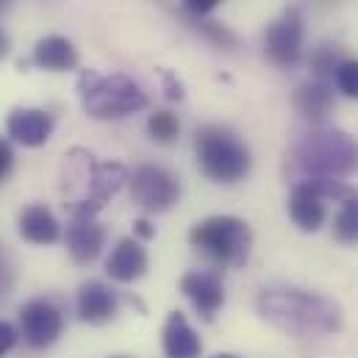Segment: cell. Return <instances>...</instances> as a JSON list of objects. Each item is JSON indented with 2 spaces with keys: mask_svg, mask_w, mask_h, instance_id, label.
<instances>
[{
  "mask_svg": "<svg viewBox=\"0 0 358 358\" xmlns=\"http://www.w3.org/2000/svg\"><path fill=\"white\" fill-rule=\"evenodd\" d=\"M262 317L294 336L334 334L342 328V311L334 300L306 289H264L259 297Z\"/></svg>",
  "mask_w": 358,
  "mask_h": 358,
  "instance_id": "1",
  "label": "cell"
},
{
  "mask_svg": "<svg viewBox=\"0 0 358 358\" xmlns=\"http://www.w3.org/2000/svg\"><path fill=\"white\" fill-rule=\"evenodd\" d=\"M294 159L311 178L339 180L358 170V142L345 131L320 128L300 139Z\"/></svg>",
  "mask_w": 358,
  "mask_h": 358,
  "instance_id": "2",
  "label": "cell"
},
{
  "mask_svg": "<svg viewBox=\"0 0 358 358\" xmlns=\"http://www.w3.org/2000/svg\"><path fill=\"white\" fill-rule=\"evenodd\" d=\"M194 156L203 176L217 183H236L250 173V148L225 125H203L194 134Z\"/></svg>",
  "mask_w": 358,
  "mask_h": 358,
  "instance_id": "3",
  "label": "cell"
},
{
  "mask_svg": "<svg viewBox=\"0 0 358 358\" xmlns=\"http://www.w3.org/2000/svg\"><path fill=\"white\" fill-rule=\"evenodd\" d=\"M78 94L84 111L94 120H122L148 106L145 90L122 73L97 76L92 70H84L78 78Z\"/></svg>",
  "mask_w": 358,
  "mask_h": 358,
  "instance_id": "4",
  "label": "cell"
},
{
  "mask_svg": "<svg viewBox=\"0 0 358 358\" xmlns=\"http://www.w3.org/2000/svg\"><path fill=\"white\" fill-rule=\"evenodd\" d=\"M192 248H197L208 262L220 267H242L250 256L253 234L250 225L231 214H217L197 222L189 234Z\"/></svg>",
  "mask_w": 358,
  "mask_h": 358,
  "instance_id": "5",
  "label": "cell"
},
{
  "mask_svg": "<svg viewBox=\"0 0 358 358\" xmlns=\"http://www.w3.org/2000/svg\"><path fill=\"white\" fill-rule=\"evenodd\" d=\"M353 186H345L342 180L331 178H306L292 186L289 194V217L292 222L306 231L317 234L328 220V200H342Z\"/></svg>",
  "mask_w": 358,
  "mask_h": 358,
  "instance_id": "6",
  "label": "cell"
},
{
  "mask_svg": "<svg viewBox=\"0 0 358 358\" xmlns=\"http://www.w3.org/2000/svg\"><path fill=\"white\" fill-rule=\"evenodd\" d=\"M17 320H20V336L31 350H48L64 334V311L53 297L28 300L20 308Z\"/></svg>",
  "mask_w": 358,
  "mask_h": 358,
  "instance_id": "7",
  "label": "cell"
},
{
  "mask_svg": "<svg viewBox=\"0 0 358 358\" xmlns=\"http://www.w3.org/2000/svg\"><path fill=\"white\" fill-rule=\"evenodd\" d=\"M128 180H131L134 203L142 206L150 214H164L180 200L178 180H176V176H170L164 167L142 164V167L134 170V176H128Z\"/></svg>",
  "mask_w": 358,
  "mask_h": 358,
  "instance_id": "8",
  "label": "cell"
},
{
  "mask_svg": "<svg viewBox=\"0 0 358 358\" xmlns=\"http://www.w3.org/2000/svg\"><path fill=\"white\" fill-rule=\"evenodd\" d=\"M264 53L275 67H294L303 56V20L294 8L283 11L278 20H272L264 34Z\"/></svg>",
  "mask_w": 358,
  "mask_h": 358,
  "instance_id": "9",
  "label": "cell"
},
{
  "mask_svg": "<svg viewBox=\"0 0 358 358\" xmlns=\"http://www.w3.org/2000/svg\"><path fill=\"white\" fill-rule=\"evenodd\" d=\"M180 292L203 320H214V314L225 303V283L217 272H206V269L186 272L180 278Z\"/></svg>",
  "mask_w": 358,
  "mask_h": 358,
  "instance_id": "10",
  "label": "cell"
},
{
  "mask_svg": "<svg viewBox=\"0 0 358 358\" xmlns=\"http://www.w3.org/2000/svg\"><path fill=\"white\" fill-rule=\"evenodd\" d=\"M56 120L45 108H14L6 120L8 136L22 148H42L53 136Z\"/></svg>",
  "mask_w": 358,
  "mask_h": 358,
  "instance_id": "11",
  "label": "cell"
},
{
  "mask_svg": "<svg viewBox=\"0 0 358 358\" xmlns=\"http://www.w3.org/2000/svg\"><path fill=\"white\" fill-rule=\"evenodd\" d=\"M64 242L76 264H92L100 259L106 248V228L94 217H73V222L67 225Z\"/></svg>",
  "mask_w": 358,
  "mask_h": 358,
  "instance_id": "12",
  "label": "cell"
},
{
  "mask_svg": "<svg viewBox=\"0 0 358 358\" xmlns=\"http://www.w3.org/2000/svg\"><path fill=\"white\" fill-rule=\"evenodd\" d=\"M120 311L117 292L103 280H84L78 286V317L90 325H103Z\"/></svg>",
  "mask_w": 358,
  "mask_h": 358,
  "instance_id": "13",
  "label": "cell"
},
{
  "mask_svg": "<svg viewBox=\"0 0 358 358\" xmlns=\"http://www.w3.org/2000/svg\"><path fill=\"white\" fill-rule=\"evenodd\" d=\"M150 267L148 250L139 245V239L125 236L117 242V248L111 250V256L106 259V275L117 283H134L139 280Z\"/></svg>",
  "mask_w": 358,
  "mask_h": 358,
  "instance_id": "14",
  "label": "cell"
},
{
  "mask_svg": "<svg viewBox=\"0 0 358 358\" xmlns=\"http://www.w3.org/2000/svg\"><path fill=\"white\" fill-rule=\"evenodd\" d=\"M17 231L25 242L31 245H53L62 239V222L56 220V214L42 206V203H31L20 211L17 217Z\"/></svg>",
  "mask_w": 358,
  "mask_h": 358,
  "instance_id": "15",
  "label": "cell"
},
{
  "mask_svg": "<svg viewBox=\"0 0 358 358\" xmlns=\"http://www.w3.org/2000/svg\"><path fill=\"white\" fill-rule=\"evenodd\" d=\"M162 348L167 358H200L203 353V342L197 331L180 311H173L167 317L164 331H162Z\"/></svg>",
  "mask_w": 358,
  "mask_h": 358,
  "instance_id": "16",
  "label": "cell"
},
{
  "mask_svg": "<svg viewBox=\"0 0 358 358\" xmlns=\"http://www.w3.org/2000/svg\"><path fill=\"white\" fill-rule=\"evenodd\" d=\"M31 62L39 70H48V73H67V70L78 67V50L67 36L53 34V36H42L34 45Z\"/></svg>",
  "mask_w": 358,
  "mask_h": 358,
  "instance_id": "17",
  "label": "cell"
},
{
  "mask_svg": "<svg viewBox=\"0 0 358 358\" xmlns=\"http://www.w3.org/2000/svg\"><path fill=\"white\" fill-rule=\"evenodd\" d=\"M292 103H294L297 114L306 117V120H311V122H325V120L331 117L334 106H336L331 87H328L325 81H320V78L300 84V87L294 90Z\"/></svg>",
  "mask_w": 358,
  "mask_h": 358,
  "instance_id": "18",
  "label": "cell"
},
{
  "mask_svg": "<svg viewBox=\"0 0 358 358\" xmlns=\"http://www.w3.org/2000/svg\"><path fill=\"white\" fill-rule=\"evenodd\" d=\"M334 239L342 245H358V192L350 189L339 200V211L334 217Z\"/></svg>",
  "mask_w": 358,
  "mask_h": 358,
  "instance_id": "19",
  "label": "cell"
},
{
  "mask_svg": "<svg viewBox=\"0 0 358 358\" xmlns=\"http://www.w3.org/2000/svg\"><path fill=\"white\" fill-rule=\"evenodd\" d=\"M148 134L159 145H173L180 134V120L173 111H156L148 120Z\"/></svg>",
  "mask_w": 358,
  "mask_h": 358,
  "instance_id": "20",
  "label": "cell"
},
{
  "mask_svg": "<svg viewBox=\"0 0 358 358\" xmlns=\"http://www.w3.org/2000/svg\"><path fill=\"white\" fill-rule=\"evenodd\" d=\"M339 64H342V59H339L336 45H322V48H317V50L311 53V70H314V76H317L320 81H322L325 76H334Z\"/></svg>",
  "mask_w": 358,
  "mask_h": 358,
  "instance_id": "21",
  "label": "cell"
},
{
  "mask_svg": "<svg viewBox=\"0 0 358 358\" xmlns=\"http://www.w3.org/2000/svg\"><path fill=\"white\" fill-rule=\"evenodd\" d=\"M334 78H336V87H339L342 94L358 100V59H342V64L336 67Z\"/></svg>",
  "mask_w": 358,
  "mask_h": 358,
  "instance_id": "22",
  "label": "cell"
},
{
  "mask_svg": "<svg viewBox=\"0 0 358 358\" xmlns=\"http://www.w3.org/2000/svg\"><path fill=\"white\" fill-rule=\"evenodd\" d=\"M17 339H20V331H17L11 322L0 320V358L8 356V353L17 348Z\"/></svg>",
  "mask_w": 358,
  "mask_h": 358,
  "instance_id": "23",
  "label": "cell"
},
{
  "mask_svg": "<svg viewBox=\"0 0 358 358\" xmlns=\"http://www.w3.org/2000/svg\"><path fill=\"white\" fill-rule=\"evenodd\" d=\"M11 170H14V150H11V145L0 136V183L8 178Z\"/></svg>",
  "mask_w": 358,
  "mask_h": 358,
  "instance_id": "24",
  "label": "cell"
},
{
  "mask_svg": "<svg viewBox=\"0 0 358 358\" xmlns=\"http://www.w3.org/2000/svg\"><path fill=\"white\" fill-rule=\"evenodd\" d=\"M180 3H183V8H186V11H192V14L203 17V14H211L222 0H180Z\"/></svg>",
  "mask_w": 358,
  "mask_h": 358,
  "instance_id": "25",
  "label": "cell"
},
{
  "mask_svg": "<svg viewBox=\"0 0 358 358\" xmlns=\"http://www.w3.org/2000/svg\"><path fill=\"white\" fill-rule=\"evenodd\" d=\"M164 84H167V97L170 100H180L183 97V87H180V81H176L173 73H164Z\"/></svg>",
  "mask_w": 358,
  "mask_h": 358,
  "instance_id": "26",
  "label": "cell"
},
{
  "mask_svg": "<svg viewBox=\"0 0 358 358\" xmlns=\"http://www.w3.org/2000/svg\"><path fill=\"white\" fill-rule=\"evenodd\" d=\"M11 286H14V272L0 264V297H6L11 292Z\"/></svg>",
  "mask_w": 358,
  "mask_h": 358,
  "instance_id": "27",
  "label": "cell"
},
{
  "mask_svg": "<svg viewBox=\"0 0 358 358\" xmlns=\"http://www.w3.org/2000/svg\"><path fill=\"white\" fill-rule=\"evenodd\" d=\"M134 225H136V236H139V239H153V236H156V228H153L148 220H136Z\"/></svg>",
  "mask_w": 358,
  "mask_h": 358,
  "instance_id": "28",
  "label": "cell"
},
{
  "mask_svg": "<svg viewBox=\"0 0 358 358\" xmlns=\"http://www.w3.org/2000/svg\"><path fill=\"white\" fill-rule=\"evenodd\" d=\"M8 50H11V39H8V34L0 28V59H6Z\"/></svg>",
  "mask_w": 358,
  "mask_h": 358,
  "instance_id": "29",
  "label": "cell"
},
{
  "mask_svg": "<svg viewBox=\"0 0 358 358\" xmlns=\"http://www.w3.org/2000/svg\"><path fill=\"white\" fill-rule=\"evenodd\" d=\"M11 3H14V0H0V14H6V11L11 8Z\"/></svg>",
  "mask_w": 358,
  "mask_h": 358,
  "instance_id": "30",
  "label": "cell"
},
{
  "mask_svg": "<svg viewBox=\"0 0 358 358\" xmlns=\"http://www.w3.org/2000/svg\"><path fill=\"white\" fill-rule=\"evenodd\" d=\"M214 358H239V356H231V353H220V356H214Z\"/></svg>",
  "mask_w": 358,
  "mask_h": 358,
  "instance_id": "31",
  "label": "cell"
},
{
  "mask_svg": "<svg viewBox=\"0 0 358 358\" xmlns=\"http://www.w3.org/2000/svg\"><path fill=\"white\" fill-rule=\"evenodd\" d=\"M117 358H122V356H117Z\"/></svg>",
  "mask_w": 358,
  "mask_h": 358,
  "instance_id": "32",
  "label": "cell"
}]
</instances>
